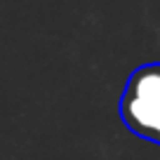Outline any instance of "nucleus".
<instances>
[{
  "label": "nucleus",
  "instance_id": "1",
  "mask_svg": "<svg viewBox=\"0 0 160 160\" xmlns=\"http://www.w3.org/2000/svg\"><path fill=\"white\" fill-rule=\"evenodd\" d=\"M118 111L132 134L160 146V61L132 71Z\"/></svg>",
  "mask_w": 160,
  "mask_h": 160
}]
</instances>
